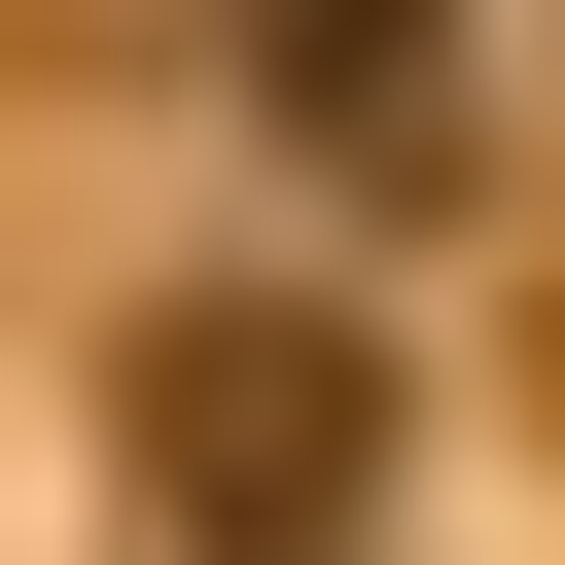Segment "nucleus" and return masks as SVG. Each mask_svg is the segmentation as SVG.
<instances>
[{
  "label": "nucleus",
  "instance_id": "obj_1",
  "mask_svg": "<svg viewBox=\"0 0 565 565\" xmlns=\"http://www.w3.org/2000/svg\"><path fill=\"white\" fill-rule=\"evenodd\" d=\"M141 494H177V565H318L388 494V353L318 282H177L141 318Z\"/></svg>",
  "mask_w": 565,
  "mask_h": 565
}]
</instances>
